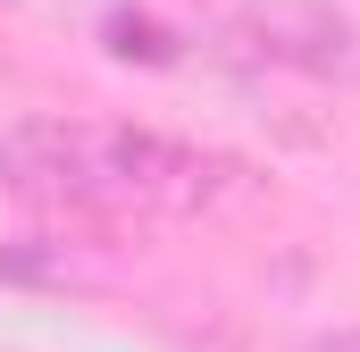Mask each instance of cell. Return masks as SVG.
I'll use <instances>...</instances> for the list:
<instances>
[{
    "mask_svg": "<svg viewBox=\"0 0 360 352\" xmlns=\"http://www.w3.org/2000/svg\"><path fill=\"white\" fill-rule=\"evenodd\" d=\"M101 143V184H109V218H184V210H210L218 201V160L193 151L176 134H151V126H92Z\"/></svg>",
    "mask_w": 360,
    "mask_h": 352,
    "instance_id": "1",
    "label": "cell"
},
{
    "mask_svg": "<svg viewBox=\"0 0 360 352\" xmlns=\"http://www.w3.org/2000/svg\"><path fill=\"white\" fill-rule=\"evenodd\" d=\"M0 176L8 193H25L34 210L59 218H109V184H101V143L76 118H17L0 134Z\"/></svg>",
    "mask_w": 360,
    "mask_h": 352,
    "instance_id": "2",
    "label": "cell"
},
{
    "mask_svg": "<svg viewBox=\"0 0 360 352\" xmlns=\"http://www.w3.org/2000/svg\"><path fill=\"white\" fill-rule=\"evenodd\" d=\"M252 51L302 76H360V42L327 0H269L252 8Z\"/></svg>",
    "mask_w": 360,
    "mask_h": 352,
    "instance_id": "3",
    "label": "cell"
},
{
    "mask_svg": "<svg viewBox=\"0 0 360 352\" xmlns=\"http://www.w3.org/2000/svg\"><path fill=\"white\" fill-rule=\"evenodd\" d=\"M0 277H17V285H109V260H92L68 235H25L0 252Z\"/></svg>",
    "mask_w": 360,
    "mask_h": 352,
    "instance_id": "4",
    "label": "cell"
},
{
    "mask_svg": "<svg viewBox=\"0 0 360 352\" xmlns=\"http://www.w3.org/2000/svg\"><path fill=\"white\" fill-rule=\"evenodd\" d=\"M101 51L126 59V68H176L184 59V42L160 17H143V8H109V17H101Z\"/></svg>",
    "mask_w": 360,
    "mask_h": 352,
    "instance_id": "5",
    "label": "cell"
},
{
    "mask_svg": "<svg viewBox=\"0 0 360 352\" xmlns=\"http://www.w3.org/2000/svg\"><path fill=\"white\" fill-rule=\"evenodd\" d=\"M302 352H360V327H335V336H319V344H302Z\"/></svg>",
    "mask_w": 360,
    "mask_h": 352,
    "instance_id": "6",
    "label": "cell"
}]
</instances>
